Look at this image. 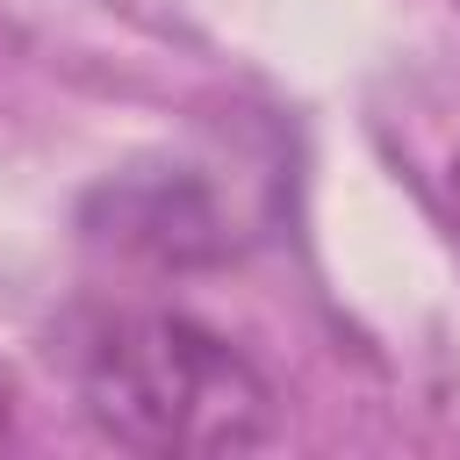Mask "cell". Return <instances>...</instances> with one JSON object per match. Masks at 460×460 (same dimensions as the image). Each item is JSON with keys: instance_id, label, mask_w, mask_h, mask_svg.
<instances>
[{"instance_id": "3", "label": "cell", "mask_w": 460, "mask_h": 460, "mask_svg": "<svg viewBox=\"0 0 460 460\" xmlns=\"http://www.w3.org/2000/svg\"><path fill=\"white\" fill-rule=\"evenodd\" d=\"M0 438H7V395H0Z\"/></svg>"}, {"instance_id": "1", "label": "cell", "mask_w": 460, "mask_h": 460, "mask_svg": "<svg viewBox=\"0 0 460 460\" xmlns=\"http://www.w3.org/2000/svg\"><path fill=\"white\" fill-rule=\"evenodd\" d=\"M79 417L151 460H237L280 431V388L180 309H115L72 338Z\"/></svg>"}, {"instance_id": "2", "label": "cell", "mask_w": 460, "mask_h": 460, "mask_svg": "<svg viewBox=\"0 0 460 460\" xmlns=\"http://www.w3.org/2000/svg\"><path fill=\"white\" fill-rule=\"evenodd\" d=\"M453 208H460V151H453Z\"/></svg>"}]
</instances>
